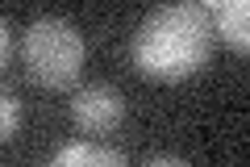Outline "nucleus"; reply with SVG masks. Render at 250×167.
<instances>
[{"mask_svg":"<svg viewBox=\"0 0 250 167\" xmlns=\"http://www.w3.org/2000/svg\"><path fill=\"white\" fill-rule=\"evenodd\" d=\"M213 17L205 0H179V4H159L142 17V25L129 38V59L146 79L175 84L208 67L213 59Z\"/></svg>","mask_w":250,"mask_h":167,"instance_id":"f257e3e1","label":"nucleus"},{"mask_svg":"<svg viewBox=\"0 0 250 167\" xmlns=\"http://www.w3.org/2000/svg\"><path fill=\"white\" fill-rule=\"evenodd\" d=\"M21 54H25V71L38 88H67V84L80 79L88 46H83V34L75 29V21L38 17L25 29Z\"/></svg>","mask_w":250,"mask_h":167,"instance_id":"f03ea898","label":"nucleus"},{"mask_svg":"<svg viewBox=\"0 0 250 167\" xmlns=\"http://www.w3.org/2000/svg\"><path fill=\"white\" fill-rule=\"evenodd\" d=\"M71 121L83 134H113L125 121V96L113 84H83L71 96Z\"/></svg>","mask_w":250,"mask_h":167,"instance_id":"7ed1b4c3","label":"nucleus"},{"mask_svg":"<svg viewBox=\"0 0 250 167\" xmlns=\"http://www.w3.org/2000/svg\"><path fill=\"white\" fill-rule=\"evenodd\" d=\"M208 17H213V34L225 46H233L238 54L250 50V4L246 0H217V4H208Z\"/></svg>","mask_w":250,"mask_h":167,"instance_id":"20e7f679","label":"nucleus"},{"mask_svg":"<svg viewBox=\"0 0 250 167\" xmlns=\"http://www.w3.org/2000/svg\"><path fill=\"white\" fill-rule=\"evenodd\" d=\"M46 167H129V159L104 142H67L50 155Z\"/></svg>","mask_w":250,"mask_h":167,"instance_id":"39448f33","label":"nucleus"},{"mask_svg":"<svg viewBox=\"0 0 250 167\" xmlns=\"http://www.w3.org/2000/svg\"><path fill=\"white\" fill-rule=\"evenodd\" d=\"M17 130H21V100L0 88V142L17 138Z\"/></svg>","mask_w":250,"mask_h":167,"instance_id":"423d86ee","label":"nucleus"},{"mask_svg":"<svg viewBox=\"0 0 250 167\" xmlns=\"http://www.w3.org/2000/svg\"><path fill=\"white\" fill-rule=\"evenodd\" d=\"M146 167H192V163L179 155H154V159H146Z\"/></svg>","mask_w":250,"mask_h":167,"instance_id":"0eeeda50","label":"nucleus"},{"mask_svg":"<svg viewBox=\"0 0 250 167\" xmlns=\"http://www.w3.org/2000/svg\"><path fill=\"white\" fill-rule=\"evenodd\" d=\"M9 50H13V38H9V25H4V17H0V67L9 63Z\"/></svg>","mask_w":250,"mask_h":167,"instance_id":"6e6552de","label":"nucleus"}]
</instances>
